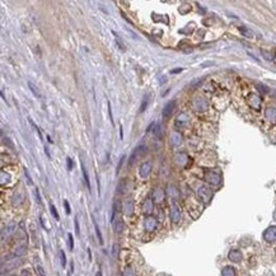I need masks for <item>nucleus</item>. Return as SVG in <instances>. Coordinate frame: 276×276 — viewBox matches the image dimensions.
I'll return each mask as SVG.
<instances>
[{
    "mask_svg": "<svg viewBox=\"0 0 276 276\" xmlns=\"http://www.w3.org/2000/svg\"><path fill=\"white\" fill-rule=\"evenodd\" d=\"M66 162H67V171H71L73 169V160H71V158H66Z\"/></svg>",
    "mask_w": 276,
    "mask_h": 276,
    "instance_id": "obj_10",
    "label": "nucleus"
},
{
    "mask_svg": "<svg viewBox=\"0 0 276 276\" xmlns=\"http://www.w3.org/2000/svg\"><path fill=\"white\" fill-rule=\"evenodd\" d=\"M67 237H69V247H70V250H73V248H74V239H73V236H71V234H69Z\"/></svg>",
    "mask_w": 276,
    "mask_h": 276,
    "instance_id": "obj_11",
    "label": "nucleus"
},
{
    "mask_svg": "<svg viewBox=\"0 0 276 276\" xmlns=\"http://www.w3.org/2000/svg\"><path fill=\"white\" fill-rule=\"evenodd\" d=\"M50 210H51V214L53 215V218H55L56 220H59V214H57V211L55 209V206L53 205H50Z\"/></svg>",
    "mask_w": 276,
    "mask_h": 276,
    "instance_id": "obj_7",
    "label": "nucleus"
},
{
    "mask_svg": "<svg viewBox=\"0 0 276 276\" xmlns=\"http://www.w3.org/2000/svg\"><path fill=\"white\" fill-rule=\"evenodd\" d=\"M174 108H176V101L168 102L165 105L164 110H163V117H164V119H168V117L172 115V112L174 111Z\"/></svg>",
    "mask_w": 276,
    "mask_h": 276,
    "instance_id": "obj_1",
    "label": "nucleus"
},
{
    "mask_svg": "<svg viewBox=\"0 0 276 276\" xmlns=\"http://www.w3.org/2000/svg\"><path fill=\"white\" fill-rule=\"evenodd\" d=\"M28 85H29V88H31V90H32V93L34 94L36 97L37 98H41V93L38 92V89H37V87L33 84V83H31V81H28Z\"/></svg>",
    "mask_w": 276,
    "mask_h": 276,
    "instance_id": "obj_4",
    "label": "nucleus"
},
{
    "mask_svg": "<svg viewBox=\"0 0 276 276\" xmlns=\"http://www.w3.org/2000/svg\"><path fill=\"white\" fill-rule=\"evenodd\" d=\"M108 111H110V119H111V122L113 124V119H112V110H111V103L108 102Z\"/></svg>",
    "mask_w": 276,
    "mask_h": 276,
    "instance_id": "obj_16",
    "label": "nucleus"
},
{
    "mask_svg": "<svg viewBox=\"0 0 276 276\" xmlns=\"http://www.w3.org/2000/svg\"><path fill=\"white\" fill-rule=\"evenodd\" d=\"M60 256H61V265H62V267H65V266H66V257H65V252H64V251H61V252H60Z\"/></svg>",
    "mask_w": 276,
    "mask_h": 276,
    "instance_id": "obj_9",
    "label": "nucleus"
},
{
    "mask_svg": "<svg viewBox=\"0 0 276 276\" xmlns=\"http://www.w3.org/2000/svg\"><path fill=\"white\" fill-rule=\"evenodd\" d=\"M241 31H242V32H243L244 34H246V36H248V37H252V32H251V31H248V29H244L243 27H241Z\"/></svg>",
    "mask_w": 276,
    "mask_h": 276,
    "instance_id": "obj_13",
    "label": "nucleus"
},
{
    "mask_svg": "<svg viewBox=\"0 0 276 276\" xmlns=\"http://www.w3.org/2000/svg\"><path fill=\"white\" fill-rule=\"evenodd\" d=\"M64 205H65V209H66V214H70V205H69V202L65 200L64 201Z\"/></svg>",
    "mask_w": 276,
    "mask_h": 276,
    "instance_id": "obj_14",
    "label": "nucleus"
},
{
    "mask_svg": "<svg viewBox=\"0 0 276 276\" xmlns=\"http://www.w3.org/2000/svg\"><path fill=\"white\" fill-rule=\"evenodd\" d=\"M122 162H124V158H121L120 159V163H119V167H117V173L120 172V168H121V164H122Z\"/></svg>",
    "mask_w": 276,
    "mask_h": 276,
    "instance_id": "obj_18",
    "label": "nucleus"
},
{
    "mask_svg": "<svg viewBox=\"0 0 276 276\" xmlns=\"http://www.w3.org/2000/svg\"><path fill=\"white\" fill-rule=\"evenodd\" d=\"M181 71H182V69L179 67V69H174V70H172L171 73H172V74H176V73H181Z\"/></svg>",
    "mask_w": 276,
    "mask_h": 276,
    "instance_id": "obj_19",
    "label": "nucleus"
},
{
    "mask_svg": "<svg viewBox=\"0 0 276 276\" xmlns=\"http://www.w3.org/2000/svg\"><path fill=\"white\" fill-rule=\"evenodd\" d=\"M148 103H149V98H148V97H145V98H144V101H143V103H141V106H140V113H141V112H144V111L146 110Z\"/></svg>",
    "mask_w": 276,
    "mask_h": 276,
    "instance_id": "obj_6",
    "label": "nucleus"
},
{
    "mask_svg": "<svg viewBox=\"0 0 276 276\" xmlns=\"http://www.w3.org/2000/svg\"><path fill=\"white\" fill-rule=\"evenodd\" d=\"M75 230H76V234H79V224H78V220L75 219Z\"/></svg>",
    "mask_w": 276,
    "mask_h": 276,
    "instance_id": "obj_17",
    "label": "nucleus"
},
{
    "mask_svg": "<svg viewBox=\"0 0 276 276\" xmlns=\"http://www.w3.org/2000/svg\"><path fill=\"white\" fill-rule=\"evenodd\" d=\"M210 65H214V61H206L201 65V67H206V66H210Z\"/></svg>",
    "mask_w": 276,
    "mask_h": 276,
    "instance_id": "obj_15",
    "label": "nucleus"
},
{
    "mask_svg": "<svg viewBox=\"0 0 276 276\" xmlns=\"http://www.w3.org/2000/svg\"><path fill=\"white\" fill-rule=\"evenodd\" d=\"M96 233H97V236H98V241L101 244H103V238H102V234H101V230H99L98 228V225L96 224Z\"/></svg>",
    "mask_w": 276,
    "mask_h": 276,
    "instance_id": "obj_8",
    "label": "nucleus"
},
{
    "mask_svg": "<svg viewBox=\"0 0 276 276\" xmlns=\"http://www.w3.org/2000/svg\"><path fill=\"white\" fill-rule=\"evenodd\" d=\"M149 172H150V163H144L141 165V168H140V174L143 177H146L149 174Z\"/></svg>",
    "mask_w": 276,
    "mask_h": 276,
    "instance_id": "obj_3",
    "label": "nucleus"
},
{
    "mask_svg": "<svg viewBox=\"0 0 276 276\" xmlns=\"http://www.w3.org/2000/svg\"><path fill=\"white\" fill-rule=\"evenodd\" d=\"M36 270H37V272H38V275H40V276H46V275H45L43 269L41 267V266H37V267H36Z\"/></svg>",
    "mask_w": 276,
    "mask_h": 276,
    "instance_id": "obj_12",
    "label": "nucleus"
},
{
    "mask_svg": "<svg viewBox=\"0 0 276 276\" xmlns=\"http://www.w3.org/2000/svg\"><path fill=\"white\" fill-rule=\"evenodd\" d=\"M13 276H15V275H13Z\"/></svg>",
    "mask_w": 276,
    "mask_h": 276,
    "instance_id": "obj_21",
    "label": "nucleus"
},
{
    "mask_svg": "<svg viewBox=\"0 0 276 276\" xmlns=\"http://www.w3.org/2000/svg\"><path fill=\"white\" fill-rule=\"evenodd\" d=\"M145 150H146V149H145V146H138V148H136V149H135V150H134V153H133V154H131V157H130V163H129V164H130V165L133 164V163L135 162V159H136V157L143 155L144 153H145Z\"/></svg>",
    "mask_w": 276,
    "mask_h": 276,
    "instance_id": "obj_2",
    "label": "nucleus"
},
{
    "mask_svg": "<svg viewBox=\"0 0 276 276\" xmlns=\"http://www.w3.org/2000/svg\"><path fill=\"white\" fill-rule=\"evenodd\" d=\"M96 276H102V274H101V272H97V275H96Z\"/></svg>",
    "mask_w": 276,
    "mask_h": 276,
    "instance_id": "obj_20",
    "label": "nucleus"
},
{
    "mask_svg": "<svg viewBox=\"0 0 276 276\" xmlns=\"http://www.w3.org/2000/svg\"><path fill=\"white\" fill-rule=\"evenodd\" d=\"M81 169H83V174H84V179H85V183H87V186L88 188L90 190V182H89V177H88V173H87V171H85L84 168V165L81 164Z\"/></svg>",
    "mask_w": 276,
    "mask_h": 276,
    "instance_id": "obj_5",
    "label": "nucleus"
}]
</instances>
